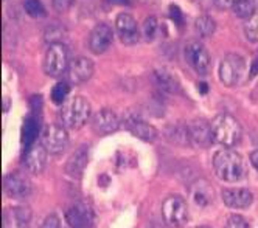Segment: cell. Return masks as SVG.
Returning a JSON list of instances; mask_svg holds the SVG:
<instances>
[{"label": "cell", "instance_id": "obj_1", "mask_svg": "<svg viewBox=\"0 0 258 228\" xmlns=\"http://www.w3.org/2000/svg\"><path fill=\"white\" fill-rule=\"evenodd\" d=\"M213 169L218 176L226 183H236L243 180L246 176V166L243 157L233 149H221L213 156Z\"/></svg>", "mask_w": 258, "mask_h": 228}, {"label": "cell", "instance_id": "obj_2", "mask_svg": "<svg viewBox=\"0 0 258 228\" xmlns=\"http://www.w3.org/2000/svg\"><path fill=\"white\" fill-rule=\"evenodd\" d=\"M61 121L67 129H80L92 117V109L84 97H73L61 107Z\"/></svg>", "mask_w": 258, "mask_h": 228}, {"label": "cell", "instance_id": "obj_3", "mask_svg": "<svg viewBox=\"0 0 258 228\" xmlns=\"http://www.w3.org/2000/svg\"><path fill=\"white\" fill-rule=\"evenodd\" d=\"M212 137L213 141L226 147L235 146L241 138V126L229 113H221L212 121Z\"/></svg>", "mask_w": 258, "mask_h": 228}, {"label": "cell", "instance_id": "obj_4", "mask_svg": "<svg viewBox=\"0 0 258 228\" xmlns=\"http://www.w3.org/2000/svg\"><path fill=\"white\" fill-rule=\"evenodd\" d=\"M69 51L67 47L61 42H53L50 44L45 59H44V71L50 78H59L69 70Z\"/></svg>", "mask_w": 258, "mask_h": 228}, {"label": "cell", "instance_id": "obj_5", "mask_svg": "<svg viewBox=\"0 0 258 228\" xmlns=\"http://www.w3.org/2000/svg\"><path fill=\"white\" fill-rule=\"evenodd\" d=\"M162 217L165 223L180 228L188 220V206L180 196H168L162 203Z\"/></svg>", "mask_w": 258, "mask_h": 228}, {"label": "cell", "instance_id": "obj_6", "mask_svg": "<svg viewBox=\"0 0 258 228\" xmlns=\"http://www.w3.org/2000/svg\"><path fill=\"white\" fill-rule=\"evenodd\" d=\"M244 68H246V64H244L243 56H239L236 53L226 54L219 64V80H221V83L227 87L236 86L243 78Z\"/></svg>", "mask_w": 258, "mask_h": 228}, {"label": "cell", "instance_id": "obj_7", "mask_svg": "<svg viewBox=\"0 0 258 228\" xmlns=\"http://www.w3.org/2000/svg\"><path fill=\"white\" fill-rule=\"evenodd\" d=\"M185 61L188 65L198 73V74H207L212 67V59H210V53L207 48L198 41H191L185 45Z\"/></svg>", "mask_w": 258, "mask_h": 228}, {"label": "cell", "instance_id": "obj_8", "mask_svg": "<svg viewBox=\"0 0 258 228\" xmlns=\"http://www.w3.org/2000/svg\"><path fill=\"white\" fill-rule=\"evenodd\" d=\"M42 144L48 154L59 156L69 146V134L59 124H47L42 132Z\"/></svg>", "mask_w": 258, "mask_h": 228}, {"label": "cell", "instance_id": "obj_9", "mask_svg": "<svg viewBox=\"0 0 258 228\" xmlns=\"http://www.w3.org/2000/svg\"><path fill=\"white\" fill-rule=\"evenodd\" d=\"M66 220L70 228H95L97 226L95 213L86 203H77L67 208Z\"/></svg>", "mask_w": 258, "mask_h": 228}, {"label": "cell", "instance_id": "obj_10", "mask_svg": "<svg viewBox=\"0 0 258 228\" xmlns=\"http://www.w3.org/2000/svg\"><path fill=\"white\" fill-rule=\"evenodd\" d=\"M115 30H117L118 39L124 45H134L140 39V31H139V25L136 22V19L127 13H121L117 16Z\"/></svg>", "mask_w": 258, "mask_h": 228}, {"label": "cell", "instance_id": "obj_11", "mask_svg": "<svg viewBox=\"0 0 258 228\" xmlns=\"http://www.w3.org/2000/svg\"><path fill=\"white\" fill-rule=\"evenodd\" d=\"M120 127V118L115 112L110 109H101L92 115V129L98 135H107L112 134Z\"/></svg>", "mask_w": 258, "mask_h": 228}, {"label": "cell", "instance_id": "obj_12", "mask_svg": "<svg viewBox=\"0 0 258 228\" xmlns=\"http://www.w3.org/2000/svg\"><path fill=\"white\" fill-rule=\"evenodd\" d=\"M124 126L126 129L131 132L133 135H136L137 138L143 140V141H156L159 138V132L154 126H151L148 121L142 120L140 117L137 115H129L126 120H124Z\"/></svg>", "mask_w": 258, "mask_h": 228}, {"label": "cell", "instance_id": "obj_13", "mask_svg": "<svg viewBox=\"0 0 258 228\" xmlns=\"http://www.w3.org/2000/svg\"><path fill=\"white\" fill-rule=\"evenodd\" d=\"M114 41V33L107 24H98L90 33L89 48L95 54H103Z\"/></svg>", "mask_w": 258, "mask_h": 228}, {"label": "cell", "instance_id": "obj_14", "mask_svg": "<svg viewBox=\"0 0 258 228\" xmlns=\"http://www.w3.org/2000/svg\"><path fill=\"white\" fill-rule=\"evenodd\" d=\"M188 135H190V143L198 147H207L212 141V126L202 118H195L188 124Z\"/></svg>", "mask_w": 258, "mask_h": 228}, {"label": "cell", "instance_id": "obj_15", "mask_svg": "<svg viewBox=\"0 0 258 228\" xmlns=\"http://www.w3.org/2000/svg\"><path fill=\"white\" fill-rule=\"evenodd\" d=\"M5 193L13 199H27L31 194V183L22 174H8L4 180Z\"/></svg>", "mask_w": 258, "mask_h": 228}, {"label": "cell", "instance_id": "obj_16", "mask_svg": "<svg viewBox=\"0 0 258 228\" xmlns=\"http://www.w3.org/2000/svg\"><path fill=\"white\" fill-rule=\"evenodd\" d=\"M47 154H48V152H47V149L44 147L42 143L28 147L27 152H25V157H24L25 168L34 176L41 174L42 171L45 169V165H47Z\"/></svg>", "mask_w": 258, "mask_h": 228}, {"label": "cell", "instance_id": "obj_17", "mask_svg": "<svg viewBox=\"0 0 258 228\" xmlns=\"http://www.w3.org/2000/svg\"><path fill=\"white\" fill-rule=\"evenodd\" d=\"M223 202L233 210H244L252 205L253 196L249 189L244 188H227L223 191Z\"/></svg>", "mask_w": 258, "mask_h": 228}, {"label": "cell", "instance_id": "obj_18", "mask_svg": "<svg viewBox=\"0 0 258 228\" xmlns=\"http://www.w3.org/2000/svg\"><path fill=\"white\" fill-rule=\"evenodd\" d=\"M94 62L87 58H77L73 59L69 65V80L70 83L73 84H81V83H86L92 78V74H94Z\"/></svg>", "mask_w": 258, "mask_h": 228}, {"label": "cell", "instance_id": "obj_19", "mask_svg": "<svg viewBox=\"0 0 258 228\" xmlns=\"http://www.w3.org/2000/svg\"><path fill=\"white\" fill-rule=\"evenodd\" d=\"M89 162V150L87 146L78 147L73 154L70 156L67 165H66V173L72 179H80L84 173V169Z\"/></svg>", "mask_w": 258, "mask_h": 228}, {"label": "cell", "instance_id": "obj_20", "mask_svg": "<svg viewBox=\"0 0 258 228\" xmlns=\"http://www.w3.org/2000/svg\"><path fill=\"white\" fill-rule=\"evenodd\" d=\"M190 196L193 199V202L204 208V206H209L213 199H215V193H213V186L210 185V182L204 180V179H199L196 180L191 188H190Z\"/></svg>", "mask_w": 258, "mask_h": 228}, {"label": "cell", "instance_id": "obj_21", "mask_svg": "<svg viewBox=\"0 0 258 228\" xmlns=\"http://www.w3.org/2000/svg\"><path fill=\"white\" fill-rule=\"evenodd\" d=\"M31 211L28 208H11L4 216V228H30Z\"/></svg>", "mask_w": 258, "mask_h": 228}, {"label": "cell", "instance_id": "obj_22", "mask_svg": "<svg viewBox=\"0 0 258 228\" xmlns=\"http://www.w3.org/2000/svg\"><path fill=\"white\" fill-rule=\"evenodd\" d=\"M154 76H156L157 84L165 92H168V93H177L180 90V83L176 80V76L171 71L165 70V68H159V70L154 71Z\"/></svg>", "mask_w": 258, "mask_h": 228}, {"label": "cell", "instance_id": "obj_23", "mask_svg": "<svg viewBox=\"0 0 258 228\" xmlns=\"http://www.w3.org/2000/svg\"><path fill=\"white\" fill-rule=\"evenodd\" d=\"M165 135L167 138L179 146H187L191 144L190 143V135H188V127L182 126V124H171L168 126V129H165Z\"/></svg>", "mask_w": 258, "mask_h": 228}, {"label": "cell", "instance_id": "obj_24", "mask_svg": "<svg viewBox=\"0 0 258 228\" xmlns=\"http://www.w3.org/2000/svg\"><path fill=\"white\" fill-rule=\"evenodd\" d=\"M39 130H41L39 120L36 117H30L22 127V143H24V146L30 147V144H33L36 137L39 135Z\"/></svg>", "mask_w": 258, "mask_h": 228}, {"label": "cell", "instance_id": "obj_25", "mask_svg": "<svg viewBox=\"0 0 258 228\" xmlns=\"http://www.w3.org/2000/svg\"><path fill=\"white\" fill-rule=\"evenodd\" d=\"M195 28H196V31H198V34L201 37H210V36H213V33L216 30V24H215V21L210 16L202 14V16H199L196 19Z\"/></svg>", "mask_w": 258, "mask_h": 228}, {"label": "cell", "instance_id": "obj_26", "mask_svg": "<svg viewBox=\"0 0 258 228\" xmlns=\"http://www.w3.org/2000/svg\"><path fill=\"white\" fill-rule=\"evenodd\" d=\"M232 8L235 11V16L239 19H249L256 11L253 0H238V2L233 4Z\"/></svg>", "mask_w": 258, "mask_h": 228}, {"label": "cell", "instance_id": "obj_27", "mask_svg": "<svg viewBox=\"0 0 258 228\" xmlns=\"http://www.w3.org/2000/svg\"><path fill=\"white\" fill-rule=\"evenodd\" d=\"M244 34L249 42H252V44L258 42V11H255L249 19H246Z\"/></svg>", "mask_w": 258, "mask_h": 228}, {"label": "cell", "instance_id": "obj_28", "mask_svg": "<svg viewBox=\"0 0 258 228\" xmlns=\"http://www.w3.org/2000/svg\"><path fill=\"white\" fill-rule=\"evenodd\" d=\"M69 93H70V84L66 81H61L51 90V101L54 104H64L67 101Z\"/></svg>", "mask_w": 258, "mask_h": 228}, {"label": "cell", "instance_id": "obj_29", "mask_svg": "<svg viewBox=\"0 0 258 228\" xmlns=\"http://www.w3.org/2000/svg\"><path fill=\"white\" fill-rule=\"evenodd\" d=\"M157 19L156 17H148L146 21L143 22V25H142V34H143V37L148 42H151L154 37H156V33H157Z\"/></svg>", "mask_w": 258, "mask_h": 228}, {"label": "cell", "instance_id": "obj_30", "mask_svg": "<svg viewBox=\"0 0 258 228\" xmlns=\"http://www.w3.org/2000/svg\"><path fill=\"white\" fill-rule=\"evenodd\" d=\"M24 8H25V13L31 17H44L45 16V8L41 4V0H25Z\"/></svg>", "mask_w": 258, "mask_h": 228}, {"label": "cell", "instance_id": "obj_31", "mask_svg": "<svg viewBox=\"0 0 258 228\" xmlns=\"http://www.w3.org/2000/svg\"><path fill=\"white\" fill-rule=\"evenodd\" d=\"M224 228H249V223H247V220L243 216L232 214V216H229Z\"/></svg>", "mask_w": 258, "mask_h": 228}, {"label": "cell", "instance_id": "obj_32", "mask_svg": "<svg viewBox=\"0 0 258 228\" xmlns=\"http://www.w3.org/2000/svg\"><path fill=\"white\" fill-rule=\"evenodd\" d=\"M53 8L58 13H66L67 10L72 8V5L75 4V0H51Z\"/></svg>", "mask_w": 258, "mask_h": 228}, {"label": "cell", "instance_id": "obj_33", "mask_svg": "<svg viewBox=\"0 0 258 228\" xmlns=\"http://www.w3.org/2000/svg\"><path fill=\"white\" fill-rule=\"evenodd\" d=\"M42 228H61V220L56 214H50L45 217Z\"/></svg>", "mask_w": 258, "mask_h": 228}, {"label": "cell", "instance_id": "obj_34", "mask_svg": "<svg viewBox=\"0 0 258 228\" xmlns=\"http://www.w3.org/2000/svg\"><path fill=\"white\" fill-rule=\"evenodd\" d=\"M250 163L258 171V150H253L252 154H250Z\"/></svg>", "mask_w": 258, "mask_h": 228}, {"label": "cell", "instance_id": "obj_35", "mask_svg": "<svg viewBox=\"0 0 258 228\" xmlns=\"http://www.w3.org/2000/svg\"><path fill=\"white\" fill-rule=\"evenodd\" d=\"M258 74V59L253 61L252 64V70H250V78H255V76Z\"/></svg>", "mask_w": 258, "mask_h": 228}, {"label": "cell", "instance_id": "obj_36", "mask_svg": "<svg viewBox=\"0 0 258 228\" xmlns=\"http://www.w3.org/2000/svg\"><path fill=\"white\" fill-rule=\"evenodd\" d=\"M235 2H238V0H218V4L221 7H233Z\"/></svg>", "mask_w": 258, "mask_h": 228}, {"label": "cell", "instance_id": "obj_37", "mask_svg": "<svg viewBox=\"0 0 258 228\" xmlns=\"http://www.w3.org/2000/svg\"><path fill=\"white\" fill-rule=\"evenodd\" d=\"M170 10L173 11V17L176 19V22H179V19L182 17V16H180V10H179V8H176L174 5H173V7H170Z\"/></svg>", "mask_w": 258, "mask_h": 228}, {"label": "cell", "instance_id": "obj_38", "mask_svg": "<svg viewBox=\"0 0 258 228\" xmlns=\"http://www.w3.org/2000/svg\"><path fill=\"white\" fill-rule=\"evenodd\" d=\"M110 4H121V5H127V0H109Z\"/></svg>", "mask_w": 258, "mask_h": 228}, {"label": "cell", "instance_id": "obj_39", "mask_svg": "<svg viewBox=\"0 0 258 228\" xmlns=\"http://www.w3.org/2000/svg\"><path fill=\"white\" fill-rule=\"evenodd\" d=\"M195 228H212V226H207V225H201V226H195Z\"/></svg>", "mask_w": 258, "mask_h": 228}]
</instances>
